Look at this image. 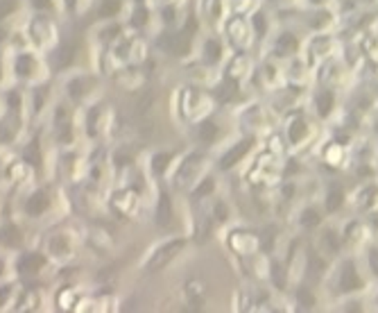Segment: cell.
<instances>
[{"instance_id":"obj_36","label":"cell","mask_w":378,"mask_h":313,"mask_svg":"<svg viewBox=\"0 0 378 313\" xmlns=\"http://www.w3.org/2000/svg\"><path fill=\"white\" fill-rule=\"evenodd\" d=\"M16 7H18V0H0V21L12 14Z\"/></svg>"},{"instance_id":"obj_17","label":"cell","mask_w":378,"mask_h":313,"mask_svg":"<svg viewBox=\"0 0 378 313\" xmlns=\"http://www.w3.org/2000/svg\"><path fill=\"white\" fill-rule=\"evenodd\" d=\"M317 305H319V300H317V293L313 288V284H308V281L299 284V286L295 288V307L299 311H313Z\"/></svg>"},{"instance_id":"obj_14","label":"cell","mask_w":378,"mask_h":313,"mask_svg":"<svg viewBox=\"0 0 378 313\" xmlns=\"http://www.w3.org/2000/svg\"><path fill=\"white\" fill-rule=\"evenodd\" d=\"M183 245H186L183 239H174V241H168L166 245H161V248L157 250V254H154V259L148 263V268L154 270V268H159V265H166L168 261H172L183 250Z\"/></svg>"},{"instance_id":"obj_19","label":"cell","mask_w":378,"mask_h":313,"mask_svg":"<svg viewBox=\"0 0 378 313\" xmlns=\"http://www.w3.org/2000/svg\"><path fill=\"white\" fill-rule=\"evenodd\" d=\"M322 161L326 166L337 168L346 161V150L342 148L340 141H328V144L322 146Z\"/></svg>"},{"instance_id":"obj_31","label":"cell","mask_w":378,"mask_h":313,"mask_svg":"<svg viewBox=\"0 0 378 313\" xmlns=\"http://www.w3.org/2000/svg\"><path fill=\"white\" fill-rule=\"evenodd\" d=\"M43 265V257H34V254H27V257L21 259V263H18V268H21L23 272H38V268Z\"/></svg>"},{"instance_id":"obj_29","label":"cell","mask_w":378,"mask_h":313,"mask_svg":"<svg viewBox=\"0 0 378 313\" xmlns=\"http://www.w3.org/2000/svg\"><path fill=\"white\" fill-rule=\"evenodd\" d=\"M0 241L9 245V248H16V245L21 243V232H18L14 225H5L3 230H0Z\"/></svg>"},{"instance_id":"obj_1","label":"cell","mask_w":378,"mask_h":313,"mask_svg":"<svg viewBox=\"0 0 378 313\" xmlns=\"http://www.w3.org/2000/svg\"><path fill=\"white\" fill-rule=\"evenodd\" d=\"M367 286V281L363 277L360 263L356 257H342L337 261V268L333 272V288L337 298H346V295H358L363 293Z\"/></svg>"},{"instance_id":"obj_23","label":"cell","mask_w":378,"mask_h":313,"mask_svg":"<svg viewBox=\"0 0 378 313\" xmlns=\"http://www.w3.org/2000/svg\"><path fill=\"white\" fill-rule=\"evenodd\" d=\"M216 188H218V179L209 175L204 179H200V184L195 186V191H192V197L195 200H204V197H213L216 195Z\"/></svg>"},{"instance_id":"obj_18","label":"cell","mask_w":378,"mask_h":313,"mask_svg":"<svg viewBox=\"0 0 378 313\" xmlns=\"http://www.w3.org/2000/svg\"><path fill=\"white\" fill-rule=\"evenodd\" d=\"M249 27H251V34H254V41H265L270 39V18L265 16L263 9H254L249 16Z\"/></svg>"},{"instance_id":"obj_33","label":"cell","mask_w":378,"mask_h":313,"mask_svg":"<svg viewBox=\"0 0 378 313\" xmlns=\"http://www.w3.org/2000/svg\"><path fill=\"white\" fill-rule=\"evenodd\" d=\"M154 104V91H145V96L139 98L136 102V113H148Z\"/></svg>"},{"instance_id":"obj_7","label":"cell","mask_w":378,"mask_h":313,"mask_svg":"<svg viewBox=\"0 0 378 313\" xmlns=\"http://www.w3.org/2000/svg\"><path fill=\"white\" fill-rule=\"evenodd\" d=\"M313 111L317 118L322 120H328L335 113V107H337V93L333 87H326V84H319V87L313 91Z\"/></svg>"},{"instance_id":"obj_24","label":"cell","mask_w":378,"mask_h":313,"mask_svg":"<svg viewBox=\"0 0 378 313\" xmlns=\"http://www.w3.org/2000/svg\"><path fill=\"white\" fill-rule=\"evenodd\" d=\"M211 214H213L211 218H213V221H216L218 225H225L234 211H231V204L225 200V197H216V202H213Z\"/></svg>"},{"instance_id":"obj_26","label":"cell","mask_w":378,"mask_h":313,"mask_svg":"<svg viewBox=\"0 0 378 313\" xmlns=\"http://www.w3.org/2000/svg\"><path fill=\"white\" fill-rule=\"evenodd\" d=\"M200 161L202 157L200 155H190L181 161V168H179V173H177V179H186V177H195L197 175V166H200Z\"/></svg>"},{"instance_id":"obj_10","label":"cell","mask_w":378,"mask_h":313,"mask_svg":"<svg viewBox=\"0 0 378 313\" xmlns=\"http://www.w3.org/2000/svg\"><path fill=\"white\" fill-rule=\"evenodd\" d=\"M299 48H302V39L293 30H281L272 36V55L276 60H290L299 55Z\"/></svg>"},{"instance_id":"obj_25","label":"cell","mask_w":378,"mask_h":313,"mask_svg":"<svg viewBox=\"0 0 378 313\" xmlns=\"http://www.w3.org/2000/svg\"><path fill=\"white\" fill-rule=\"evenodd\" d=\"M48 204H50V200H48V195L43 193V191H38V193H34L30 200H27V204H25V211L30 214V216H41L46 209H48Z\"/></svg>"},{"instance_id":"obj_15","label":"cell","mask_w":378,"mask_h":313,"mask_svg":"<svg viewBox=\"0 0 378 313\" xmlns=\"http://www.w3.org/2000/svg\"><path fill=\"white\" fill-rule=\"evenodd\" d=\"M358 211H374L378 207V184L374 182H367L360 186V191L356 193V200H354Z\"/></svg>"},{"instance_id":"obj_35","label":"cell","mask_w":378,"mask_h":313,"mask_svg":"<svg viewBox=\"0 0 378 313\" xmlns=\"http://www.w3.org/2000/svg\"><path fill=\"white\" fill-rule=\"evenodd\" d=\"M276 71H279L276 64L265 62V66H263V78H265V82H267V87H274V80L281 78V73H276Z\"/></svg>"},{"instance_id":"obj_34","label":"cell","mask_w":378,"mask_h":313,"mask_svg":"<svg viewBox=\"0 0 378 313\" xmlns=\"http://www.w3.org/2000/svg\"><path fill=\"white\" fill-rule=\"evenodd\" d=\"M118 9H120V0H104L102 7H100V16L111 18V16L118 14Z\"/></svg>"},{"instance_id":"obj_37","label":"cell","mask_w":378,"mask_h":313,"mask_svg":"<svg viewBox=\"0 0 378 313\" xmlns=\"http://www.w3.org/2000/svg\"><path fill=\"white\" fill-rule=\"evenodd\" d=\"M32 5L38 7V9H48V7H50V0H32Z\"/></svg>"},{"instance_id":"obj_28","label":"cell","mask_w":378,"mask_h":313,"mask_svg":"<svg viewBox=\"0 0 378 313\" xmlns=\"http://www.w3.org/2000/svg\"><path fill=\"white\" fill-rule=\"evenodd\" d=\"M258 0H229V7L234 16H249L256 9Z\"/></svg>"},{"instance_id":"obj_8","label":"cell","mask_w":378,"mask_h":313,"mask_svg":"<svg viewBox=\"0 0 378 313\" xmlns=\"http://www.w3.org/2000/svg\"><path fill=\"white\" fill-rule=\"evenodd\" d=\"M260 243H263L260 236L249 230H234L229 234V248H231V252L240 254V257H251V254H256Z\"/></svg>"},{"instance_id":"obj_21","label":"cell","mask_w":378,"mask_h":313,"mask_svg":"<svg viewBox=\"0 0 378 313\" xmlns=\"http://www.w3.org/2000/svg\"><path fill=\"white\" fill-rule=\"evenodd\" d=\"M195 134H197V141L202 146H213L216 144V139L220 134V125L216 118H204L200 120L195 125Z\"/></svg>"},{"instance_id":"obj_27","label":"cell","mask_w":378,"mask_h":313,"mask_svg":"<svg viewBox=\"0 0 378 313\" xmlns=\"http://www.w3.org/2000/svg\"><path fill=\"white\" fill-rule=\"evenodd\" d=\"M365 268L370 270L374 279H378V243L367 245L365 250Z\"/></svg>"},{"instance_id":"obj_4","label":"cell","mask_w":378,"mask_h":313,"mask_svg":"<svg viewBox=\"0 0 378 313\" xmlns=\"http://www.w3.org/2000/svg\"><path fill=\"white\" fill-rule=\"evenodd\" d=\"M344 234L340 227H322L319 230V236H317V250L326 254L328 259H340L342 252H344Z\"/></svg>"},{"instance_id":"obj_22","label":"cell","mask_w":378,"mask_h":313,"mask_svg":"<svg viewBox=\"0 0 378 313\" xmlns=\"http://www.w3.org/2000/svg\"><path fill=\"white\" fill-rule=\"evenodd\" d=\"M170 223H172V200L170 195L163 191L159 193V202H157V225L168 227Z\"/></svg>"},{"instance_id":"obj_6","label":"cell","mask_w":378,"mask_h":313,"mask_svg":"<svg viewBox=\"0 0 378 313\" xmlns=\"http://www.w3.org/2000/svg\"><path fill=\"white\" fill-rule=\"evenodd\" d=\"M335 39L328 32H315L306 43V62H319L322 64L328 57H333Z\"/></svg>"},{"instance_id":"obj_11","label":"cell","mask_w":378,"mask_h":313,"mask_svg":"<svg viewBox=\"0 0 378 313\" xmlns=\"http://www.w3.org/2000/svg\"><path fill=\"white\" fill-rule=\"evenodd\" d=\"M304 277L308 284H319L324 281L328 274V257L319 250H308L306 252V265H304Z\"/></svg>"},{"instance_id":"obj_13","label":"cell","mask_w":378,"mask_h":313,"mask_svg":"<svg viewBox=\"0 0 378 313\" xmlns=\"http://www.w3.org/2000/svg\"><path fill=\"white\" fill-rule=\"evenodd\" d=\"M267 279H270V286L274 291L284 293L288 288V279H290V272H288V263L281 261V259H270L267 261Z\"/></svg>"},{"instance_id":"obj_20","label":"cell","mask_w":378,"mask_h":313,"mask_svg":"<svg viewBox=\"0 0 378 313\" xmlns=\"http://www.w3.org/2000/svg\"><path fill=\"white\" fill-rule=\"evenodd\" d=\"M202 60L206 66H216L225 60V43H222L218 36H209L204 41V48H202Z\"/></svg>"},{"instance_id":"obj_12","label":"cell","mask_w":378,"mask_h":313,"mask_svg":"<svg viewBox=\"0 0 378 313\" xmlns=\"http://www.w3.org/2000/svg\"><path fill=\"white\" fill-rule=\"evenodd\" d=\"M251 71V57L247 50H236L234 57H231V62L227 66V73H225V78L229 80H234V82H242L249 75Z\"/></svg>"},{"instance_id":"obj_2","label":"cell","mask_w":378,"mask_h":313,"mask_svg":"<svg viewBox=\"0 0 378 313\" xmlns=\"http://www.w3.org/2000/svg\"><path fill=\"white\" fill-rule=\"evenodd\" d=\"M284 134L288 139L290 148H302L310 139V134H313V125H310L308 116L302 109L290 111V116L286 118V125H284Z\"/></svg>"},{"instance_id":"obj_30","label":"cell","mask_w":378,"mask_h":313,"mask_svg":"<svg viewBox=\"0 0 378 313\" xmlns=\"http://www.w3.org/2000/svg\"><path fill=\"white\" fill-rule=\"evenodd\" d=\"M170 161H172V155H170V153L154 155V157H152V170H154V175H163V173H166V168L170 166Z\"/></svg>"},{"instance_id":"obj_3","label":"cell","mask_w":378,"mask_h":313,"mask_svg":"<svg viewBox=\"0 0 378 313\" xmlns=\"http://www.w3.org/2000/svg\"><path fill=\"white\" fill-rule=\"evenodd\" d=\"M254 148H256V137L254 134H247V137H242L240 141H236L234 146H231L225 155L220 157V164L218 168L220 170H231V168H238L242 161H245L251 153H254Z\"/></svg>"},{"instance_id":"obj_16","label":"cell","mask_w":378,"mask_h":313,"mask_svg":"<svg viewBox=\"0 0 378 313\" xmlns=\"http://www.w3.org/2000/svg\"><path fill=\"white\" fill-rule=\"evenodd\" d=\"M324 223V209L319 211L317 207L313 204H304L302 209H299L297 214V225L302 227V230H317V227H322Z\"/></svg>"},{"instance_id":"obj_9","label":"cell","mask_w":378,"mask_h":313,"mask_svg":"<svg viewBox=\"0 0 378 313\" xmlns=\"http://www.w3.org/2000/svg\"><path fill=\"white\" fill-rule=\"evenodd\" d=\"M346 204V188L337 179H328L322 193V209L326 216H335Z\"/></svg>"},{"instance_id":"obj_5","label":"cell","mask_w":378,"mask_h":313,"mask_svg":"<svg viewBox=\"0 0 378 313\" xmlns=\"http://www.w3.org/2000/svg\"><path fill=\"white\" fill-rule=\"evenodd\" d=\"M227 39L234 50H247L254 43V34H251L249 21L245 16H231L227 21Z\"/></svg>"},{"instance_id":"obj_38","label":"cell","mask_w":378,"mask_h":313,"mask_svg":"<svg viewBox=\"0 0 378 313\" xmlns=\"http://www.w3.org/2000/svg\"><path fill=\"white\" fill-rule=\"evenodd\" d=\"M374 305H376V309H378V288H376V295H374Z\"/></svg>"},{"instance_id":"obj_32","label":"cell","mask_w":378,"mask_h":313,"mask_svg":"<svg viewBox=\"0 0 378 313\" xmlns=\"http://www.w3.org/2000/svg\"><path fill=\"white\" fill-rule=\"evenodd\" d=\"M34 60L30 55H21L16 60V71H18V75H23V78H27V75H30V71L34 69Z\"/></svg>"}]
</instances>
